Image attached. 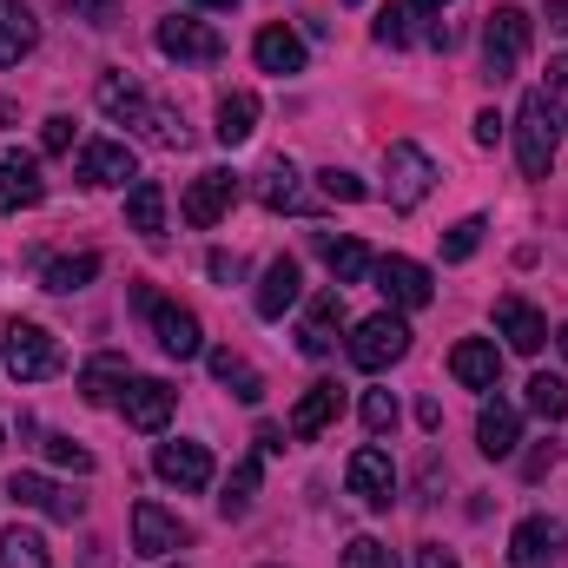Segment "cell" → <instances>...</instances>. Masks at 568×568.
Returning <instances> with one entry per match:
<instances>
[{"label": "cell", "instance_id": "1", "mask_svg": "<svg viewBox=\"0 0 568 568\" xmlns=\"http://www.w3.org/2000/svg\"><path fill=\"white\" fill-rule=\"evenodd\" d=\"M556 145H562V120H556V106H549L542 87H536V93L523 100V113H516V159H523V172H529V179H549Z\"/></svg>", "mask_w": 568, "mask_h": 568}, {"label": "cell", "instance_id": "2", "mask_svg": "<svg viewBox=\"0 0 568 568\" xmlns=\"http://www.w3.org/2000/svg\"><path fill=\"white\" fill-rule=\"evenodd\" d=\"M523 53H529V13L523 7H496L489 27H483V80H496V87L516 80Z\"/></svg>", "mask_w": 568, "mask_h": 568}, {"label": "cell", "instance_id": "3", "mask_svg": "<svg viewBox=\"0 0 568 568\" xmlns=\"http://www.w3.org/2000/svg\"><path fill=\"white\" fill-rule=\"evenodd\" d=\"M429 185H436V159H429L424 145H410V140L384 145V192H390V205H397V212L424 205Z\"/></svg>", "mask_w": 568, "mask_h": 568}, {"label": "cell", "instance_id": "4", "mask_svg": "<svg viewBox=\"0 0 568 568\" xmlns=\"http://www.w3.org/2000/svg\"><path fill=\"white\" fill-rule=\"evenodd\" d=\"M404 357H410V324L397 311H377V317L357 324V337H351V364L357 371H390Z\"/></svg>", "mask_w": 568, "mask_h": 568}, {"label": "cell", "instance_id": "5", "mask_svg": "<svg viewBox=\"0 0 568 568\" xmlns=\"http://www.w3.org/2000/svg\"><path fill=\"white\" fill-rule=\"evenodd\" d=\"M0 357H7V371H13L20 384H40V377H53V371L67 364V357H60V344H53V331H40V324H27V317H13V324H7Z\"/></svg>", "mask_w": 568, "mask_h": 568}, {"label": "cell", "instance_id": "6", "mask_svg": "<svg viewBox=\"0 0 568 568\" xmlns=\"http://www.w3.org/2000/svg\"><path fill=\"white\" fill-rule=\"evenodd\" d=\"M159 53L165 60H185V67H212L225 53V33L212 20H199V13H165L159 20Z\"/></svg>", "mask_w": 568, "mask_h": 568}, {"label": "cell", "instance_id": "7", "mask_svg": "<svg viewBox=\"0 0 568 568\" xmlns=\"http://www.w3.org/2000/svg\"><path fill=\"white\" fill-rule=\"evenodd\" d=\"M232 199H239V172H225V165H205V172L185 185V199H179V219H185L192 232H212V225L232 212Z\"/></svg>", "mask_w": 568, "mask_h": 568}, {"label": "cell", "instance_id": "8", "mask_svg": "<svg viewBox=\"0 0 568 568\" xmlns=\"http://www.w3.org/2000/svg\"><path fill=\"white\" fill-rule=\"evenodd\" d=\"M140 304H145V317H152V337H159L165 357H199V351H205V331H199V317H192L185 304H165V297H152L145 284H140Z\"/></svg>", "mask_w": 568, "mask_h": 568}, {"label": "cell", "instance_id": "9", "mask_svg": "<svg viewBox=\"0 0 568 568\" xmlns=\"http://www.w3.org/2000/svg\"><path fill=\"white\" fill-rule=\"evenodd\" d=\"M344 476H351V496H357L364 509H390V503H397V463H390L377 443H364Z\"/></svg>", "mask_w": 568, "mask_h": 568}, {"label": "cell", "instance_id": "10", "mask_svg": "<svg viewBox=\"0 0 568 568\" xmlns=\"http://www.w3.org/2000/svg\"><path fill=\"white\" fill-rule=\"evenodd\" d=\"M185 542H192V529H185L172 509H159V503H133V556L159 562V556H172V549H185Z\"/></svg>", "mask_w": 568, "mask_h": 568}, {"label": "cell", "instance_id": "11", "mask_svg": "<svg viewBox=\"0 0 568 568\" xmlns=\"http://www.w3.org/2000/svg\"><path fill=\"white\" fill-rule=\"evenodd\" d=\"M152 469H159V483H172V489H212V449L205 443H159V456H152Z\"/></svg>", "mask_w": 568, "mask_h": 568}, {"label": "cell", "instance_id": "12", "mask_svg": "<svg viewBox=\"0 0 568 568\" xmlns=\"http://www.w3.org/2000/svg\"><path fill=\"white\" fill-rule=\"evenodd\" d=\"M7 496L20 503V509H40V516H53V523H73L87 503L67 489V483H53V476H33V469H20L13 483H7Z\"/></svg>", "mask_w": 568, "mask_h": 568}, {"label": "cell", "instance_id": "13", "mask_svg": "<svg viewBox=\"0 0 568 568\" xmlns=\"http://www.w3.org/2000/svg\"><path fill=\"white\" fill-rule=\"evenodd\" d=\"M172 404H179V390L165 377H126V390H120V410H126L133 429H165L172 424Z\"/></svg>", "mask_w": 568, "mask_h": 568}, {"label": "cell", "instance_id": "14", "mask_svg": "<svg viewBox=\"0 0 568 568\" xmlns=\"http://www.w3.org/2000/svg\"><path fill=\"white\" fill-rule=\"evenodd\" d=\"M337 331H344V291H317L311 311H304V324H297V351L304 357H331Z\"/></svg>", "mask_w": 568, "mask_h": 568}, {"label": "cell", "instance_id": "15", "mask_svg": "<svg viewBox=\"0 0 568 568\" xmlns=\"http://www.w3.org/2000/svg\"><path fill=\"white\" fill-rule=\"evenodd\" d=\"M140 179V159L126 140H87L80 145V185H126Z\"/></svg>", "mask_w": 568, "mask_h": 568}, {"label": "cell", "instance_id": "16", "mask_svg": "<svg viewBox=\"0 0 568 568\" xmlns=\"http://www.w3.org/2000/svg\"><path fill=\"white\" fill-rule=\"evenodd\" d=\"M496 331L509 337L516 357H536V351L549 344V324H542V311H536L529 297H496Z\"/></svg>", "mask_w": 568, "mask_h": 568}, {"label": "cell", "instance_id": "17", "mask_svg": "<svg viewBox=\"0 0 568 568\" xmlns=\"http://www.w3.org/2000/svg\"><path fill=\"white\" fill-rule=\"evenodd\" d=\"M449 377H456L463 390H496V384H503V351H496L489 337H463V344L449 351Z\"/></svg>", "mask_w": 568, "mask_h": 568}, {"label": "cell", "instance_id": "18", "mask_svg": "<svg viewBox=\"0 0 568 568\" xmlns=\"http://www.w3.org/2000/svg\"><path fill=\"white\" fill-rule=\"evenodd\" d=\"M377 291H384L397 311H417V304L436 297V284H429V272L417 258H377Z\"/></svg>", "mask_w": 568, "mask_h": 568}, {"label": "cell", "instance_id": "19", "mask_svg": "<svg viewBox=\"0 0 568 568\" xmlns=\"http://www.w3.org/2000/svg\"><path fill=\"white\" fill-rule=\"evenodd\" d=\"M337 417H344V390H337V384H311V390L297 397V410H291V436L311 443V436H324Z\"/></svg>", "mask_w": 568, "mask_h": 568}, {"label": "cell", "instance_id": "20", "mask_svg": "<svg viewBox=\"0 0 568 568\" xmlns=\"http://www.w3.org/2000/svg\"><path fill=\"white\" fill-rule=\"evenodd\" d=\"M40 199H47L40 165H33L27 152H7V159H0V212H27V205H40Z\"/></svg>", "mask_w": 568, "mask_h": 568}, {"label": "cell", "instance_id": "21", "mask_svg": "<svg viewBox=\"0 0 568 568\" xmlns=\"http://www.w3.org/2000/svg\"><path fill=\"white\" fill-rule=\"evenodd\" d=\"M252 60H258V73H304V40L284 27V20H272V27H258V40H252Z\"/></svg>", "mask_w": 568, "mask_h": 568}, {"label": "cell", "instance_id": "22", "mask_svg": "<svg viewBox=\"0 0 568 568\" xmlns=\"http://www.w3.org/2000/svg\"><path fill=\"white\" fill-rule=\"evenodd\" d=\"M252 192H258L265 212H304V185H297V165L291 159H265L258 179H252Z\"/></svg>", "mask_w": 568, "mask_h": 568}, {"label": "cell", "instance_id": "23", "mask_svg": "<svg viewBox=\"0 0 568 568\" xmlns=\"http://www.w3.org/2000/svg\"><path fill=\"white\" fill-rule=\"evenodd\" d=\"M556 549H562V523H549V516H529V523H516V536H509V562L516 568H542Z\"/></svg>", "mask_w": 568, "mask_h": 568}, {"label": "cell", "instance_id": "24", "mask_svg": "<svg viewBox=\"0 0 568 568\" xmlns=\"http://www.w3.org/2000/svg\"><path fill=\"white\" fill-rule=\"evenodd\" d=\"M100 113L106 120H126V126H145L152 100H145V87L133 73H100Z\"/></svg>", "mask_w": 568, "mask_h": 568}, {"label": "cell", "instance_id": "25", "mask_svg": "<svg viewBox=\"0 0 568 568\" xmlns=\"http://www.w3.org/2000/svg\"><path fill=\"white\" fill-rule=\"evenodd\" d=\"M40 40V20L27 0H0V67H20Z\"/></svg>", "mask_w": 568, "mask_h": 568}, {"label": "cell", "instance_id": "26", "mask_svg": "<svg viewBox=\"0 0 568 568\" xmlns=\"http://www.w3.org/2000/svg\"><path fill=\"white\" fill-rule=\"evenodd\" d=\"M516 443H523V417H516V404H483V417H476V449L483 456H516Z\"/></svg>", "mask_w": 568, "mask_h": 568}, {"label": "cell", "instance_id": "27", "mask_svg": "<svg viewBox=\"0 0 568 568\" xmlns=\"http://www.w3.org/2000/svg\"><path fill=\"white\" fill-rule=\"evenodd\" d=\"M317 252H324V265H331L337 291H344V284H364L371 272H377V258L364 252V239H331V232H317Z\"/></svg>", "mask_w": 568, "mask_h": 568}, {"label": "cell", "instance_id": "28", "mask_svg": "<svg viewBox=\"0 0 568 568\" xmlns=\"http://www.w3.org/2000/svg\"><path fill=\"white\" fill-rule=\"evenodd\" d=\"M297 291H304V278H297V258H272L265 265V278H258V317H284L291 304H297Z\"/></svg>", "mask_w": 568, "mask_h": 568}, {"label": "cell", "instance_id": "29", "mask_svg": "<svg viewBox=\"0 0 568 568\" xmlns=\"http://www.w3.org/2000/svg\"><path fill=\"white\" fill-rule=\"evenodd\" d=\"M126 225H133L140 239H152V245L165 239V185H159V179H140V185L126 192Z\"/></svg>", "mask_w": 568, "mask_h": 568}, {"label": "cell", "instance_id": "30", "mask_svg": "<svg viewBox=\"0 0 568 568\" xmlns=\"http://www.w3.org/2000/svg\"><path fill=\"white\" fill-rule=\"evenodd\" d=\"M212 133H219V145H245V140H252V133H258V93H245V87H239V93H225V100H219V126H212Z\"/></svg>", "mask_w": 568, "mask_h": 568}, {"label": "cell", "instance_id": "31", "mask_svg": "<svg viewBox=\"0 0 568 568\" xmlns=\"http://www.w3.org/2000/svg\"><path fill=\"white\" fill-rule=\"evenodd\" d=\"M120 390H126V357H93L80 371V397L87 404H120Z\"/></svg>", "mask_w": 568, "mask_h": 568}, {"label": "cell", "instance_id": "32", "mask_svg": "<svg viewBox=\"0 0 568 568\" xmlns=\"http://www.w3.org/2000/svg\"><path fill=\"white\" fill-rule=\"evenodd\" d=\"M212 377H219V384H225L239 404H258V397H265V377H258V371H252L239 351H212Z\"/></svg>", "mask_w": 568, "mask_h": 568}, {"label": "cell", "instance_id": "33", "mask_svg": "<svg viewBox=\"0 0 568 568\" xmlns=\"http://www.w3.org/2000/svg\"><path fill=\"white\" fill-rule=\"evenodd\" d=\"M258 476H265V456H245V463L232 469V483H225V496H219V516H225V523H239V516L252 509V496H258Z\"/></svg>", "mask_w": 568, "mask_h": 568}, {"label": "cell", "instance_id": "34", "mask_svg": "<svg viewBox=\"0 0 568 568\" xmlns=\"http://www.w3.org/2000/svg\"><path fill=\"white\" fill-rule=\"evenodd\" d=\"M529 410H536L542 424H562V417H568V377L536 371V377H529Z\"/></svg>", "mask_w": 568, "mask_h": 568}, {"label": "cell", "instance_id": "35", "mask_svg": "<svg viewBox=\"0 0 568 568\" xmlns=\"http://www.w3.org/2000/svg\"><path fill=\"white\" fill-rule=\"evenodd\" d=\"M0 568H53V556L33 529H7L0 536Z\"/></svg>", "mask_w": 568, "mask_h": 568}, {"label": "cell", "instance_id": "36", "mask_svg": "<svg viewBox=\"0 0 568 568\" xmlns=\"http://www.w3.org/2000/svg\"><path fill=\"white\" fill-rule=\"evenodd\" d=\"M93 278H100V258H93V252H80V258H53V265H47V291H87Z\"/></svg>", "mask_w": 568, "mask_h": 568}, {"label": "cell", "instance_id": "37", "mask_svg": "<svg viewBox=\"0 0 568 568\" xmlns=\"http://www.w3.org/2000/svg\"><path fill=\"white\" fill-rule=\"evenodd\" d=\"M483 232H489L483 219H463V225H449V232H443V265H463V258L483 245Z\"/></svg>", "mask_w": 568, "mask_h": 568}, {"label": "cell", "instance_id": "38", "mask_svg": "<svg viewBox=\"0 0 568 568\" xmlns=\"http://www.w3.org/2000/svg\"><path fill=\"white\" fill-rule=\"evenodd\" d=\"M344 568H397V556H390V542L357 536V542H344Z\"/></svg>", "mask_w": 568, "mask_h": 568}, {"label": "cell", "instance_id": "39", "mask_svg": "<svg viewBox=\"0 0 568 568\" xmlns=\"http://www.w3.org/2000/svg\"><path fill=\"white\" fill-rule=\"evenodd\" d=\"M364 429L371 436H390L397 429V397L390 390H364Z\"/></svg>", "mask_w": 568, "mask_h": 568}, {"label": "cell", "instance_id": "40", "mask_svg": "<svg viewBox=\"0 0 568 568\" xmlns=\"http://www.w3.org/2000/svg\"><path fill=\"white\" fill-rule=\"evenodd\" d=\"M47 456H53V469H73V476H93V449H80L73 436H47Z\"/></svg>", "mask_w": 568, "mask_h": 568}, {"label": "cell", "instance_id": "41", "mask_svg": "<svg viewBox=\"0 0 568 568\" xmlns=\"http://www.w3.org/2000/svg\"><path fill=\"white\" fill-rule=\"evenodd\" d=\"M371 33H377V47H410V7H384Z\"/></svg>", "mask_w": 568, "mask_h": 568}, {"label": "cell", "instance_id": "42", "mask_svg": "<svg viewBox=\"0 0 568 568\" xmlns=\"http://www.w3.org/2000/svg\"><path fill=\"white\" fill-rule=\"evenodd\" d=\"M317 185H324V199H337V205H357V199H371V185H364L357 172H337V165H331Z\"/></svg>", "mask_w": 568, "mask_h": 568}, {"label": "cell", "instance_id": "43", "mask_svg": "<svg viewBox=\"0 0 568 568\" xmlns=\"http://www.w3.org/2000/svg\"><path fill=\"white\" fill-rule=\"evenodd\" d=\"M404 7H410V20H429V47H449V27H443L449 0H404Z\"/></svg>", "mask_w": 568, "mask_h": 568}, {"label": "cell", "instance_id": "44", "mask_svg": "<svg viewBox=\"0 0 568 568\" xmlns=\"http://www.w3.org/2000/svg\"><path fill=\"white\" fill-rule=\"evenodd\" d=\"M542 100L556 106V120H562V113H568V53H562V60H556V67H549V87H542Z\"/></svg>", "mask_w": 568, "mask_h": 568}, {"label": "cell", "instance_id": "45", "mask_svg": "<svg viewBox=\"0 0 568 568\" xmlns=\"http://www.w3.org/2000/svg\"><path fill=\"white\" fill-rule=\"evenodd\" d=\"M40 145H47V152H73V120H67V113H53V120L40 126Z\"/></svg>", "mask_w": 568, "mask_h": 568}, {"label": "cell", "instance_id": "46", "mask_svg": "<svg viewBox=\"0 0 568 568\" xmlns=\"http://www.w3.org/2000/svg\"><path fill=\"white\" fill-rule=\"evenodd\" d=\"M67 7H73V13H80V20H93V27H106V20H113V7H120V0H67Z\"/></svg>", "mask_w": 568, "mask_h": 568}, {"label": "cell", "instance_id": "47", "mask_svg": "<svg viewBox=\"0 0 568 568\" xmlns=\"http://www.w3.org/2000/svg\"><path fill=\"white\" fill-rule=\"evenodd\" d=\"M496 140H503V113L483 106V113H476V145H496Z\"/></svg>", "mask_w": 568, "mask_h": 568}, {"label": "cell", "instance_id": "48", "mask_svg": "<svg viewBox=\"0 0 568 568\" xmlns=\"http://www.w3.org/2000/svg\"><path fill=\"white\" fill-rule=\"evenodd\" d=\"M417 568H456V556H449L443 542H424V549H417Z\"/></svg>", "mask_w": 568, "mask_h": 568}, {"label": "cell", "instance_id": "49", "mask_svg": "<svg viewBox=\"0 0 568 568\" xmlns=\"http://www.w3.org/2000/svg\"><path fill=\"white\" fill-rule=\"evenodd\" d=\"M205 265H212V278H225V284L239 278V258H225V252H212V258H205Z\"/></svg>", "mask_w": 568, "mask_h": 568}, {"label": "cell", "instance_id": "50", "mask_svg": "<svg viewBox=\"0 0 568 568\" xmlns=\"http://www.w3.org/2000/svg\"><path fill=\"white\" fill-rule=\"evenodd\" d=\"M278 449H284V429L265 424V429H258V456H278Z\"/></svg>", "mask_w": 568, "mask_h": 568}, {"label": "cell", "instance_id": "51", "mask_svg": "<svg viewBox=\"0 0 568 568\" xmlns=\"http://www.w3.org/2000/svg\"><path fill=\"white\" fill-rule=\"evenodd\" d=\"M549 463H556V449H536V456L523 463V476H549Z\"/></svg>", "mask_w": 568, "mask_h": 568}, {"label": "cell", "instance_id": "52", "mask_svg": "<svg viewBox=\"0 0 568 568\" xmlns=\"http://www.w3.org/2000/svg\"><path fill=\"white\" fill-rule=\"evenodd\" d=\"M549 27H556V33H568V0H549Z\"/></svg>", "mask_w": 568, "mask_h": 568}, {"label": "cell", "instance_id": "53", "mask_svg": "<svg viewBox=\"0 0 568 568\" xmlns=\"http://www.w3.org/2000/svg\"><path fill=\"white\" fill-rule=\"evenodd\" d=\"M556 344H562V357H568V324H562V331H556Z\"/></svg>", "mask_w": 568, "mask_h": 568}, {"label": "cell", "instance_id": "54", "mask_svg": "<svg viewBox=\"0 0 568 568\" xmlns=\"http://www.w3.org/2000/svg\"><path fill=\"white\" fill-rule=\"evenodd\" d=\"M199 7H232V0H199Z\"/></svg>", "mask_w": 568, "mask_h": 568}, {"label": "cell", "instance_id": "55", "mask_svg": "<svg viewBox=\"0 0 568 568\" xmlns=\"http://www.w3.org/2000/svg\"><path fill=\"white\" fill-rule=\"evenodd\" d=\"M344 7H357V0H344Z\"/></svg>", "mask_w": 568, "mask_h": 568}, {"label": "cell", "instance_id": "56", "mask_svg": "<svg viewBox=\"0 0 568 568\" xmlns=\"http://www.w3.org/2000/svg\"><path fill=\"white\" fill-rule=\"evenodd\" d=\"M179 568H185V562H179Z\"/></svg>", "mask_w": 568, "mask_h": 568}]
</instances>
